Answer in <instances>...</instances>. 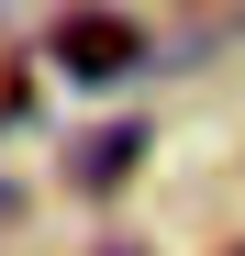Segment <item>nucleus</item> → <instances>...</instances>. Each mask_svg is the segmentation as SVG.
<instances>
[{
	"mask_svg": "<svg viewBox=\"0 0 245 256\" xmlns=\"http://www.w3.org/2000/svg\"><path fill=\"white\" fill-rule=\"evenodd\" d=\"M45 45H56V67H67V78H90V90L145 67V34L122 22V12H56V34H45Z\"/></svg>",
	"mask_w": 245,
	"mask_h": 256,
	"instance_id": "1",
	"label": "nucleus"
},
{
	"mask_svg": "<svg viewBox=\"0 0 245 256\" xmlns=\"http://www.w3.org/2000/svg\"><path fill=\"white\" fill-rule=\"evenodd\" d=\"M134 167H145V122H112V134H78L67 145V178L78 190H122Z\"/></svg>",
	"mask_w": 245,
	"mask_h": 256,
	"instance_id": "2",
	"label": "nucleus"
},
{
	"mask_svg": "<svg viewBox=\"0 0 245 256\" xmlns=\"http://www.w3.org/2000/svg\"><path fill=\"white\" fill-rule=\"evenodd\" d=\"M22 112V67H0V122H12Z\"/></svg>",
	"mask_w": 245,
	"mask_h": 256,
	"instance_id": "3",
	"label": "nucleus"
},
{
	"mask_svg": "<svg viewBox=\"0 0 245 256\" xmlns=\"http://www.w3.org/2000/svg\"><path fill=\"white\" fill-rule=\"evenodd\" d=\"M12 223H22V190H12V178H0V234H12Z\"/></svg>",
	"mask_w": 245,
	"mask_h": 256,
	"instance_id": "4",
	"label": "nucleus"
},
{
	"mask_svg": "<svg viewBox=\"0 0 245 256\" xmlns=\"http://www.w3.org/2000/svg\"><path fill=\"white\" fill-rule=\"evenodd\" d=\"M234 256H245V245H234Z\"/></svg>",
	"mask_w": 245,
	"mask_h": 256,
	"instance_id": "5",
	"label": "nucleus"
}]
</instances>
